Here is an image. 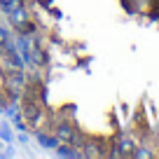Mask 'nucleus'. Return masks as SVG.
<instances>
[{"mask_svg":"<svg viewBox=\"0 0 159 159\" xmlns=\"http://www.w3.org/2000/svg\"><path fill=\"white\" fill-rule=\"evenodd\" d=\"M0 2H2V5H5V7H16V5H19L16 0H0Z\"/></svg>","mask_w":159,"mask_h":159,"instance_id":"obj_1","label":"nucleus"}]
</instances>
